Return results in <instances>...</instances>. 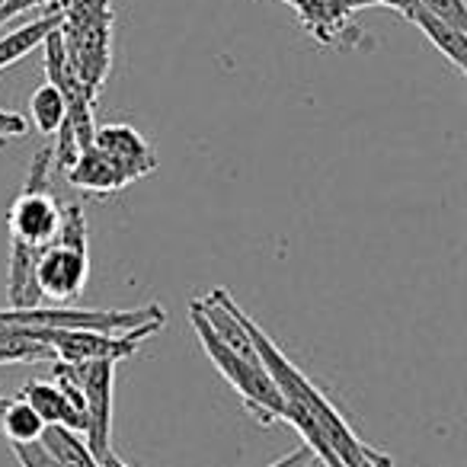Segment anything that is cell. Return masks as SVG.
<instances>
[{
    "label": "cell",
    "mask_w": 467,
    "mask_h": 467,
    "mask_svg": "<svg viewBox=\"0 0 467 467\" xmlns=\"http://www.w3.org/2000/svg\"><path fill=\"white\" fill-rule=\"evenodd\" d=\"M244 327H247L250 339H254V349H256V356H260L263 368L269 371L273 384L279 388L282 400H285V416L305 413L307 420L324 432L327 445L333 448V454H337V461L343 467H390V454L378 451V448H371L365 439H358L356 429L346 422V416L330 403V397L263 333V327L256 324V320H250L247 314H244Z\"/></svg>",
    "instance_id": "cell-1"
},
{
    "label": "cell",
    "mask_w": 467,
    "mask_h": 467,
    "mask_svg": "<svg viewBox=\"0 0 467 467\" xmlns=\"http://www.w3.org/2000/svg\"><path fill=\"white\" fill-rule=\"evenodd\" d=\"M52 148L33 157L29 180L16 195L7 214L10 227V307H39V292L33 285L36 260L52 247L61 224V202L52 192Z\"/></svg>",
    "instance_id": "cell-2"
},
{
    "label": "cell",
    "mask_w": 467,
    "mask_h": 467,
    "mask_svg": "<svg viewBox=\"0 0 467 467\" xmlns=\"http://www.w3.org/2000/svg\"><path fill=\"white\" fill-rule=\"evenodd\" d=\"M58 36L71 67L90 93H99L112 65V4L109 0H55Z\"/></svg>",
    "instance_id": "cell-3"
},
{
    "label": "cell",
    "mask_w": 467,
    "mask_h": 467,
    "mask_svg": "<svg viewBox=\"0 0 467 467\" xmlns=\"http://www.w3.org/2000/svg\"><path fill=\"white\" fill-rule=\"evenodd\" d=\"M87 279H90V256H87L84 208L78 202H65L61 205L58 237L36 260L33 285L39 292V298H52L58 305H65V301H74L84 292Z\"/></svg>",
    "instance_id": "cell-4"
},
{
    "label": "cell",
    "mask_w": 467,
    "mask_h": 467,
    "mask_svg": "<svg viewBox=\"0 0 467 467\" xmlns=\"http://www.w3.org/2000/svg\"><path fill=\"white\" fill-rule=\"evenodd\" d=\"M167 314L161 305L135 311H99V307H10L0 311V327L20 330H97V333H131L141 327H163Z\"/></svg>",
    "instance_id": "cell-5"
},
{
    "label": "cell",
    "mask_w": 467,
    "mask_h": 467,
    "mask_svg": "<svg viewBox=\"0 0 467 467\" xmlns=\"http://www.w3.org/2000/svg\"><path fill=\"white\" fill-rule=\"evenodd\" d=\"M189 320H192L195 333H199V343H202V349H205V356L212 358L214 368L227 378V384L244 397L250 413H254L263 426H269V422H275V420H285V400H282L279 388L273 384L269 371L263 368V362H250V358L227 349V346L208 330L205 320H202L192 307H189Z\"/></svg>",
    "instance_id": "cell-6"
},
{
    "label": "cell",
    "mask_w": 467,
    "mask_h": 467,
    "mask_svg": "<svg viewBox=\"0 0 467 467\" xmlns=\"http://www.w3.org/2000/svg\"><path fill=\"white\" fill-rule=\"evenodd\" d=\"M161 327H141L131 333L97 330H26L36 343L48 346L58 362H122L138 352V346Z\"/></svg>",
    "instance_id": "cell-7"
},
{
    "label": "cell",
    "mask_w": 467,
    "mask_h": 467,
    "mask_svg": "<svg viewBox=\"0 0 467 467\" xmlns=\"http://www.w3.org/2000/svg\"><path fill=\"white\" fill-rule=\"evenodd\" d=\"M84 397L87 429L84 439L90 451L106 454L112 441V384H116V362H65Z\"/></svg>",
    "instance_id": "cell-8"
},
{
    "label": "cell",
    "mask_w": 467,
    "mask_h": 467,
    "mask_svg": "<svg viewBox=\"0 0 467 467\" xmlns=\"http://www.w3.org/2000/svg\"><path fill=\"white\" fill-rule=\"evenodd\" d=\"M282 4H288L298 14L305 33L320 46H362V33L352 23V14L371 7V0H282Z\"/></svg>",
    "instance_id": "cell-9"
},
{
    "label": "cell",
    "mask_w": 467,
    "mask_h": 467,
    "mask_svg": "<svg viewBox=\"0 0 467 467\" xmlns=\"http://www.w3.org/2000/svg\"><path fill=\"white\" fill-rule=\"evenodd\" d=\"M93 144L103 148L109 157H116L122 163V170L129 173V180H141V176L157 170V154L141 131H135L131 125H97L93 131Z\"/></svg>",
    "instance_id": "cell-10"
},
{
    "label": "cell",
    "mask_w": 467,
    "mask_h": 467,
    "mask_svg": "<svg viewBox=\"0 0 467 467\" xmlns=\"http://www.w3.org/2000/svg\"><path fill=\"white\" fill-rule=\"evenodd\" d=\"M65 176L71 186L87 189V192H99V195L119 192V189H125L131 182L129 173L122 170V163L106 154L103 148H97V144H87Z\"/></svg>",
    "instance_id": "cell-11"
},
{
    "label": "cell",
    "mask_w": 467,
    "mask_h": 467,
    "mask_svg": "<svg viewBox=\"0 0 467 467\" xmlns=\"http://www.w3.org/2000/svg\"><path fill=\"white\" fill-rule=\"evenodd\" d=\"M20 397L42 416L46 426H65V429H74V432L84 435V429H87L84 410H80L55 381H26V388L20 390Z\"/></svg>",
    "instance_id": "cell-12"
},
{
    "label": "cell",
    "mask_w": 467,
    "mask_h": 467,
    "mask_svg": "<svg viewBox=\"0 0 467 467\" xmlns=\"http://www.w3.org/2000/svg\"><path fill=\"white\" fill-rule=\"evenodd\" d=\"M407 20L416 23V26L426 33V39L432 42V46L439 48L448 61H451L454 71L467 74V33L464 29H454V26H448L445 20H439V16L426 14L416 0H413V10L407 14Z\"/></svg>",
    "instance_id": "cell-13"
},
{
    "label": "cell",
    "mask_w": 467,
    "mask_h": 467,
    "mask_svg": "<svg viewBox=\"0 0 467 467\" xmlns=\"http://www.w3.org/2000/svg\"><path fill=\"white\" fill-rule=\"evenodd\" d=\"M55 26H58V10H55V4H52L39 20L26 23V26H20V29H10L7 36H0V71L26 58L36 46H42V39H46Z\"/></svg>",
    "instance_id": "cell-14"
},
{
    "label": "cell",
    "mask_w": 467,
    "mask_h": 467,
    "mask_svg": "<svg viewBox=\"0 0 467 467\" xmlns=\"http://www.w3.org/2000/svg\"><path fill=\"white\" fill-rule=\"evenodd\" d=\"M39 441L46 445V451L58 461L61 467H99L97 454L90 451L87 439L74 429L65 426H46L39 435Z\"/></svg>",
    "instance_id": "cell-15"
},
{
    "label": "cell",
    "mask_w": 467,
    "mask_h": 467,
    "mask_svg": "<svg viewBox=\"0 0 467 467\" xmlns=\"http://www.w3.org/2000/svg\"><path fill=\"white\" fill-rule=\"evenodd\" d=\"M0 429L14 445V441H39L46 422L23 397H14V400H4V407H0Z\"/></svg>",
    "instance_id": "cell-16"
},
{
    "label": "cell",
    "mask_w": 467,
    "mask_h": 467,
    "mask_svg": "<svg viewBox=\"0 0 467 467\" xmlns=\"http://www.w3.org/2000/svg\"><path fill=\"white\" fill-rule=\"evenodd\" d=\"M42 358H55L48 346L36 343L20 327H0V365L42 362Z\"/></svg>",
    "instance_id": "cell-17"
},
{
    "label": "cell",
    "mask_w": 467,
    "mask_h": 467,
    "mask_svg": "<svg viewBox=\"0 0 467 467\" xmlns=\"http://www.w3.org/2000/svg\"><path fill=\"white\" fill-rule=\"evenodd\" d=\"M29 112H33V122L42 135H55L58 125L65 122V116H67L65 99H61V93L55 90L48 80L33 93V99H29Z\"/></svg>",
    "instance_id": "cell-18"
},
{
    "label": "cell",
    "mask_w": 467,
    "mask_h": 467,
    "mask_svg": "<svg viewBox=\"0 0 467 467\" xmlns=\"http://www.w3.org/2000/svg\"><path fill=\"white\" fill-rule=\"evenodd\" d=\"M416 4H420L426 14L445 20L448 26L464 29V33H467V4H464V0H416Z\"/></svg>",
    "instance_id": "cell-19"
},
{
    "label": "cell",
    "mask_w": 467,
    "mask_h": 467,
    "mask_svg": "<svg viewBox=\"0 0 467 467\" xmlns=\"http://www.w3.org/2000/svg\"><path fill=\"white\" fill-rule=\"evenodd\" d=\"M14 454L20 467H61L52 454L46 451L42 441H14Z\"/></svg>",
    "instance_id": "cell-20"
},
{
    "label": "cell",
    "mask_w": 467,
    "mask_h": 467,
    "mask_svg": "<svg viewBox=\"0 0 467 467\" xmlns=\"http://www.w3.org/2000/svg\"><path fill=\"white\" fill-rule=\"evenodd\" d=\"M29 135V122L20 112L0 109V141H10V138H26Z\"/></svg>",
    "instance_id": "cell-21"
},
{
    "label": "cell",
    "mask_w": 467,
    "mask_h": 467,
    "mask_svg": "<svg viewBox=\"0 0 467 467\" xmlns=\"http://www.w3.org/2000/svg\"><path fill=\"white\" fill-rule=\"evenodd\" d=\"M314 461H317V458L311 454V448H307V445H298L295 451H288L285 458H279L275 464H269V467H311Z\"/></svg>",
    "instance_id": "cell-22"
},
{
    "label": "cell",
    "mask_w": 467,
    "mask_h": 467,
    "mask_svg": "<svg viewBox=\"0 0 467 467\" xmlns=\"http://www.w3.org/2000/svg\"><path fill=\"white\" fill-rule=\"evenodd\" d=\"M371 7H390L400 16H407L413 10V0H371Z\"/></svg>",
    "instance_id": "cell-23"
},
{
    "label": "cell",
    "mask_w": 467,
    "mask_h": 467,
    "mask_svg": "<svg viewBox=\"0 0 467 467\" xmlns=\"http://www.w3.org/2000/svg\"><path fill=\"white\" fill-rule=\"evenodd\" d=\"M97 461H99V467H131V464H125V461L119 458L116 451H112V448H109V451H106V454H99Z\"/></svg>",
    "instance_id": "cell-24"
},
{
    "label": "cell",
    "mask_w": 467,
    "mask_h": 467,
    "mask_svg": "<svg viewBox=\"0 0 467 467\" xmlns=\"http://www.w3.org/2000/svg\"><path fill=\"white\" fill-rule=\"evenodd\" d=\"M4 4H10V0H0V7H4Z\"/></svg>",
    "instance_id": "cell-25"
},
{
    "label": "cell",
    "mask_w": 467,
    "mask_h": 467,
    "mask_svg": "<svg viewBox=\"0 0 467 467\" xmlns=\"http://www.w3.org/2000/svg\"><path fill=\"white\" fill-rule=\"evenodd\" d=\"M311 467H320V461H314V464H311Z\"/></svg>",
    "instance_id": "cell-26"
},
{
    "label": "cell",
    "mask_w": 467,
    "mask_h": 467,
    "mask_svg": "<svg viewBox=\"0 0 467 467\" xmlns=\"http://www.w3.org/2000/svg\"><path fill=\"white\" fill-rule=\"evenodd\" d=\"M0 407H4V397H0Z\"/></svg>",
    "instance_id": "cell-27"
},
{
    "label": "cell",
    "mask_w": 467,
    "mask_h": 467,
    "mask_svg": "<svg viewBox=\"0 0 467 467\" xmlns=\"http://www.w3.org/2000/svg\"><path fill=\"white\" fill-rule=\"evenodd\" d=\"M320 467H324V464H320Z\"/></svg>",
    "instance_id": "cell-28"
}]
</instances>
